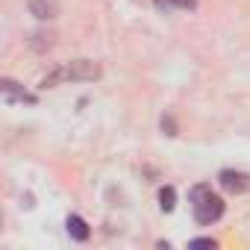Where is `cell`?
I'll return each mask as SVG.
<instances>
[{"label":"cell","mask_w":250,"mask_h":250,"mask_svg":"<svg viewBox=\"0 0 250 250\" xmlns=\"http://www.w3.org/2000/svg\"><path fill=\"white\" fill-rule=\"evenodd\" d=\"M27 6L39 21H53L59 15V0H27Z\"/></svg>","instance_id":"277c9868"},{"label":"cell","mask_w":250,"mask_h":250,"mask_svg":"<svg viewBox=\"0 0 250 250\" xmlns=\"http://www.w3.org/2000/svg\"><path fill=\"white\" fill-rule=\"evenodd\" d=\"M218 183H221V188H224V191H232V194H241V191H247V186H250L247 174L232 171V168L221 171V174H218Z\"/></svg>","instance_id":"3957f363"},{"label":"cell","mask_w":250,"mask_h":250,"mask_svg":"<svg viewBox=\"0 0 250 250\" xmlns=\"http://www.w3.org/2000/svg\"><path fill=\"white\" fill-rule=\"evenodd\" d=\"M159 6H177V9H197V0H156Z\"/></svg>","instance_id":"ba28073f"},{"label":"cell","mask_w":250,"mask_h":250,"mask_svg":"<svg viewBox=\"0 0 250 250\" xmlns=\"http://www.w3.org/2000/svg\"><path fill=\"white\" fill-rule=\"evenodd\" d=\"M65 229H68V235H71L74 241H85V238L91 235V229H88L85 218H80V215H68V221H65Z\"/></svg>","instance_id":"8992f818"},{"label":"cell","mask_w":250,"mask_h":250,"mask_svg":"<svg viewBox=\"0 0 250 250\" xmlns=\"http://www.w3.org/2000/svg\"><path fill=\"white\" fill-rule=\"evenodd\" d=\"M103 77V68L94 62V59H74V62H65L59 68H53L50 74L42 77V88H56L62 83H94Z\"/></svg>","instance_id":"6da1fadb"},{"label":"cell","mask_w":250,"mask_h":250,"mask_svg":"<svg viewBox=\"0 0 250 250\" xmlns=\"http://www.w3.org/2000/svg\"><path fill=\"white\" fill-rule=\"evenodd\" d=\"M191 209H194V221L197 224L212 227L224 215V200L218 194H212V186H194L191 188Z\"/></svg>","instance_id":"7a4b0ae2"},{"label":"cell","mask_w":250,"mask_h":250,"mask_svg":"<svg viewBox=\"0 0 250 250\" xmlns=\"http://www.w3.org/2000/svg\"><path fill=\"white\" fill-rule=\"evenodd\" d=\"M159 206H162V212H171V209L177 206V191H174L171 186L159 188Z\"/></svg>","instance_id":"52a82bcc"},{"label":"cell","mask_w":250,"mask_h":250,"mask_svg":"<svg viewBox=\"0 0 250 250\" xmlns=\"http://www.w3.org/2000/svg\"><path fill=\"white\" fill-rule=\"evenodd\" d=\"M162 130H168V136H177V127H174V118H162Z\"/></svg>","instance_id":"30bf717a"},{"label":"cell","mask_w":250,"mask_h":250,"mask_svg":"<svg viewBox=\"0 0 250 250\" xmlns=\"http://www.w3.org/2000/svg\"><path fill=\"white\" fill-rule=\"evenodd\" d=\"M0 91H3V97L9 103H36V94L24 91L15 80H3V83H0Z\"/></svg>","instance_id":"5b68a950"},{"label":"cell","mask_w":250,"mask_h":250,"mask_svg":"<svg viewBox=\"0 0 250 250\" xmlns=\"http://www.w3.org/2000/svg\"><path fill=\"white\" fill-rule=\"evenodd\" d=\"M188 244H191V247H212V250L218 247V241H215V238H191Z\"/></svg>","instance_id":"9c48e42d"}]
</instances>
